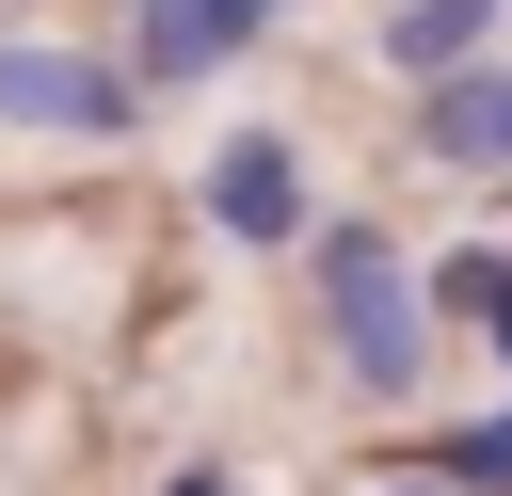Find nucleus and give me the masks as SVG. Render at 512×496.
I'll return each mask as SVG.
<instances>
[{
    "label": "nucleus",
    "mask_w": 512,
    "mask_h": 496,
    "mask_svg": "<svg viewBox=\"0 0 512 496\" xmlns=\"http://www.w3.org/2000/svg\"><path fill=\"white\" fill-rule=\"evenodd\" d=\"M0 128H128V64H80V48H0Z\"/></svg>",
    "instance_id": "nucleus-3"
},
{
    "label": "nucleus",
    "mask_w": 512,
    "mask_h": 496,
    "mask_svg": "<svg viewBox=\"0 0 512 496\" xmlns=\"http://www.w3.org/2000/svg\"><path fill=\"white\" fill-rule=\"evenodd\" d=\"M208 224H224V240H256V256H272V240H304V160H288L272 128H224V144H208Z\"/></svg>",
    "instance_id": "nucleus-2"
},
{
    "label": "nucleus",
    "mask_w": 512,
    "mask_h": 496,
    "mask_svg": "<svg viewBox=\"0 0 512 496\" xmlns=\"http://www.w3.org/2000/svg\"><path fill=\"white\" fill-rule=\"evenodd\" d=\"M432 480H448V496H512V416L448 432V448H432Z\"/></svg>",
    "instance_id": "nucleus-8"
},
{
    "label": "nucleus",
    "mask_w": 512,
    "mask_h": 496,
    "mask_svg": "<svg viewBox=\"0 0 512 496\" xmlns=\"http://www.w3.org/2000/svg\"><path fill=\"white\" fill-rule=\"evenodd\" d=\"M432 304H448V320H496V336H512V240H464V256L432 272Z\"/></svg>",
    "instance_id": "nucleus-7"
},
{
    "label": "nucleus",
    "mask_w": 512,
    "mask_h": 496,
    "mask_svg": "<svg viewBox=\"0 0 512 496\" xmlns=\"http://www.w3.org/2000/svg\"><path fill=\"white\" fill-rule=\"evenodd\" d=\"M416 144L464 160V176H496V160H512V64H448V80L416 96Z\"/></svg>",
    "instance_id": "nucleus-4"
},
{
    "label": "nucleus",
    "mask_w": 512,
    "mask_h": 496,
    "mask_svg": "<svg viewBox=\"0 0 512 496\" xmlns=\"http://www.w3.org/2000/svg\"><path fill=\"white\" fill-rule=\"evenodd\" d=\"M368 496H448V480H368Z\"/></svg>",
    "instance_id": "nucleus-10"
},
{
    "label": "nucleus",
    "mask_w": 512,
    "mask_h": 496,
    "mask_svg": "<svg viewBox=\"0 0 512 496\" xmlns=\"http://www.w3.org/2000/svg\"><path fill=\"white\" fill-rule=\"evenodd\" d=\"M480 32H496V0H400L384 16V64L400 80H448V64H480Z\"/></svg>",
    "instance_id": "nucleus-6"
},
{
    "label": "nucleus",
    "mask_w": 512,
    "mask_h": 496,
    "mask_svg": "<svg viewBox=\"0 0 512 496\" xmlns=\"http://www.w3.org/2000/svg\"><path fill=\"white\" fill-rule=\"evenodd\" d=\"M320 320H336V352H352L384 400H416V288H400V256H384L368 224L320 240Z\"/></svg>",
    "instance_id": "nucleus-1"
},
{
    "label": "nucleus",
    "mask_w": 512,
    "mask_h": 496,
    "mask_svg": "<svg viewBox=\"0 0 512 496\" xmlns=\"http://www.w3.org/2000/svg\"><path fill=\"white\" fill-rule=\"evenodd\" d=\"M160 496H224V480H208V464H176V480H160Z\"/></svg>",
    "instance_id": "nucleus-9"
},
{
    "label": "nucleus",
    "mask_w": 512,
    "mask_h": 496,
    "mask_svg": "<svg viewBox=\"0 0 512 496\" xmlns=\"http://www.w3.org/2000/svg\"><path fill=\"white\" fill-rule=\"evenodd\" d=\"M272 32V0H144V64L128 80H208V64H240Z\"/></svg>",
    "instance_id": "nucleus-5"
}]
</instances>
